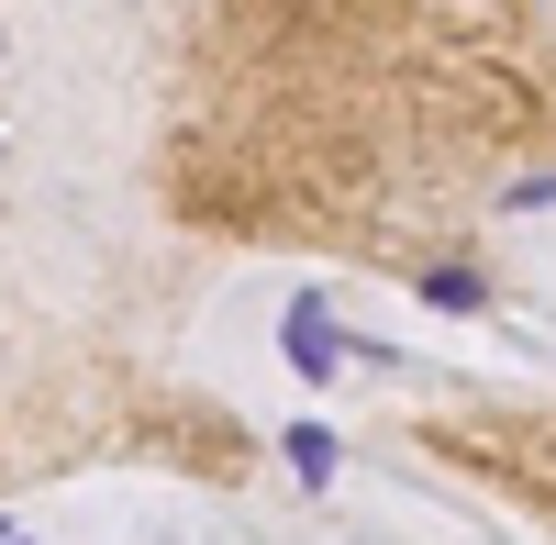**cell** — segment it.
<instances>
[{"label":"cell","instance_id":"1","mask_svg":"<svg viewBox=\"0 0 556 545\" xmlns=\"http://www.w3.org/2000/svg\"><path fill=\"white\" fill-rule=\"evenodd\" d=\"M278 356H290V368L323 390L334 368H356V334L334 324V301H323V290H290V312H278Z\"/></svg>","mask_w":556,"mask_h":545},{"label":"cell","instance_id":"2","mask_svg":"<svg viewBox=\"0 0 556 545\" xmlns=\"http://www.w3.org/2000/svg\"><path fill=\"white\" fill-rule=\"evenodd\" d=\"M278 468H290V479L312 490V502H323V490L345 479V434L323 423V413H301V423H278Z\"/></svg>","mask_w":556,"mask_h":545},{"label":"cell","instance_id":"3","mask_svg":"<svg viewBox=\"0 0 556 545\" xmlns=\"http://www.w3.org/2000/svg\"><path fill=\"white\" fill-rule=\"evenodd\" d=\"M424 312H445V324H479V312H490V279H479V267H424Z\"/></svg>","mask_w":556,"mask_h":545},{"label":"cell","instance_id":"4","mask_svg":"<svg viewBox=\"0 0 556 545\" xmlns=\"http://www.w3.org/2000/svg\"><path fill=\"white\" fill-rule=\"evenodd\" d=\"M501 212H556V167H523L513 190H501Z\"/></svg>","mask_w":556,"mask_h":545},{"label":"cell","instance_id":"5","mask_svg":"<svg viewBox=\"0 0 556 545\" xmlns=\"http://www.w3.org/2000/svg\"><path fill=\"white\" fill-rule=\"evenodd\" d=\"M0 545H34V534H0Z\"/></svg>","mask_w":556,"mask_h":545}]
</instances>
